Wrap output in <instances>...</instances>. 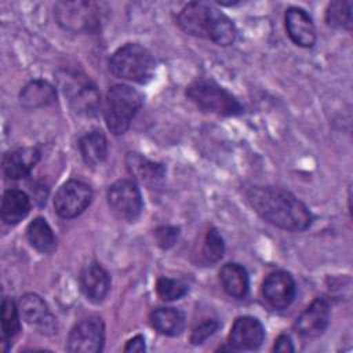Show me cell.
<instances>
[{"label":"cell","mask_w":353,"mask_h":353,"mask_svg":"<svg viewBox=\"0 0 353 353\" xmlns=\"http://www.w3.org/2000/svg\"><path fill=\"white\" fill-rule=\"evenodd\" d=\"M247 199L265 221L280 229L302 232L312 223L309 208L283 188L252 186L247 192Z\"/></svg>","instance_id":"1"},{"label":"cell","mask_w":353,"mask_h":353,"mask_svg":"<svg viewBox=\"0 0 353 353\" xmlns=\"http://www.w3.org/2000/svg\"><path fill=\"white\" fill-rule=\"evenodd\" d=\"M176 22L183 32L210 39L218 46H230L237 36L233 21L205 1L188 3L179 11Z\"/></svg>","instance_id":"2"},{"label":"cell","mask_w":353,"mask_h":353,"mask_svg":"<svg viewBox=\"0 0 353 353\" xmlns=\"http://www.w3.org/2000/svg\"><path fill=\"white\" fill-rule=\"evenodd\" d=\"M142 103L143 97L135 88L125 84L112 85L106 92L103 109V116L109 131L114 135L124 134Z\"/></svg>","instance_id":"3"},{"label":"cell","mask_w":353,"mask_h":353,"mask_svg":"<svg viewBox=\"0 0 353 353\" xmlns=\"http://www.w3.org/2000/svg\"><path fill=\"white\" fill-rule=\"evenodd\" d=\"M186 97L203 112L218 116H239L244 112L239 99L214 80L197 79L186 87Z\"/></svg>","instance_id":"4"},{"label":"cell","mask_w":353,"mask_h":353,"mask_svg":"<svg viewBox=\"0 0 353 353\" xmlns=\"http://www.w3.org/2000/svg\"><path fill=\"white\" fill-rule=\"evenodd\" d=\"M109 69L119 79L145 84L154 74L156 61L150 51L143 46L128 43L112 55Z\"/></svg>","instance_id":"5"},{"label":"cell","mask_w":353,"mask_h":353,"mask_svg":"<svg viewBox=\"0 0 353 353\" xmlns=\"http://www.w3.org/2000/svg\"><path fill=\"white\" fill-rule=\"evenodd\" d=\"M54 14L58 23L70 32H95L101 25V8L92 1H59Z\"/></svg>","instance_id":"6"},{"label":"cell","mask_w":353,"mask_h":353,"mask_svg":"<svg viewBox=\"0 0 353 353\" xmlns=\"http://www.w3.org/2000/svg\"><path fill=\"white\" fill-rule=\"evenodd\" d=\"M62 90L69 101L70 108L81 116H95L101 106V98L94 83L90 81L85 76L79 73L65 72L59 77Z\"/></svg>","instance_id":"7"},{"label":"cell","mask_w":353,"mask_h":353,"mask_svg":"<svg viewBox=\"0 0 353 353\" xmlns=\"http://www.w3.org/2000/svg\"><path fill=\"white\" fill-rule=\"evenodd\" d=\"M108 204L121 219L135 221L142 212V196L131 179H119L108 189Z\"/></svg>","instance_id":"8"},{"label":"cell","mask_w":353,"mask_h":353,"mask_svg":"<svg viewBox=\"0 0 353 353\" xmlns=\"http://www.w3.org/2000/svg\"><path fill=\"white\" fill-rule=\"evenodd\" d=\"M105 324L101 317L90 316L69 332L66 349L72 353H97L103 349Z\"/></svg>","instance_id":"9"},{"label":"cell","mask_w":353,"mask_h":353,"mask_svg":"<svg viewBox=\"0 0 353 353\" xmlns=\"http://www.w3.org/2000/svg\"><path fill=\"white\" fill-rule=\"evenodd\" d=\"M92 190L91 188L76 179L65 182L54 197L55 212L65 219L79 216L91 203Z\"/></svg>","instance_id":"10"},{"label":"cell","mask_w":353,"mask_h":353,"mask_svg":"<svg viewBox=\"0 0 353 353\" xmlns=\"http://www.w3.org/2000/svg\"><path fill=\"white\" fill-rule=\"evenodd\" d=\"M296 285L288 272L277 270L266 276L262 283V296L273 309H285L295 298Z\"/></svg>","instance_id":"11"},{"label":"cell","mask_w":353,"mask_h":353,"mask_svg":"<svg viewBox=\"0 0 353 353\" xmlns=\"http://www.w3.org/2000/svg\"><path fill=\"white\" fill-rule=\"evenodd\" d=\"M330 303L324 298H316L295 320L294 328L303 338L321 335L330 323Z\"/></svg>","instance_id":"12"},{"label":"cell","mask_w":353,"mask_h":353,"mask_svg":"<svg viewBox=\"0 0 353 353\" xmlns=\"http://www.w3.org/2000/svg\"><path fill=\"white\" fill-rule=\"evenodd\" d=\"M265 339L262 323L252 316L237 317L229 332V343L237 350H255Z\"/></svg>","instance_id":"13"},{"label":"cell","mask_w":353,"mask_h":353,"mask_svg":"<svg viewBox=\"0 0 353 353\" xmlns=\"http://www.w3.org/2000/svg\"><path fill=\"white\" fill-rule=\"evenodd\" d=\"M39 160L40 150L37 148H17L3 154L1 168L8 179H22L29 176Z\"/></svg>","instance_id":"14"},{"label":"cell","mask_w":353,"mask_h":353,"mask_svg":"<svg viewBox=\"0 0 353 353\" xmlns=\"http://www.w3.org/2000/svg\"><path fill=\"white\" fill-rule=\"evenodd\" d=\"M285 29L290 39L299 47L310 48L316 43L313 21L301 7H290L285 11Z\"/></svg>","instance_id":"15"},{"label":"cell","mask_w":353,"mask_h":353,"mask_svg":"<svg viewBox=\"0 0 353 353\" xmlns=\"http://www.w3.org/2000/svg\"><path fill=\"white\" fill-rule=\"evenodd\" d=\"M18 310L22 320H25L28 324L37 327L41 332L54 330L55 319L50 313L44 299L37 294L29 292L21 296L18 302Z\"/></svg>","instance_id":"16"},{"label":"cell","mask_w":353,"mask_h":353,"mask_svg":"<svg viewBox=\"0 0 353 353\" xmlns=\"http://www.w3.org/2000/svg\"><path fill=\"white\" fill-rule=\"evenodd\" d=\"M79 281L83 294L92 303L102 302L110 288L109 273L97 262H91L83 268Z\"/></svg>","instance_id":"17"},{"label":"cell","mask_w":353,"mask_h":353,"mask_svg":"<svg viewBox=\"0 0 353 353\" xmlns=\"http://www.w3.org/2000/svg\"><path fill=\"white\" fill-rule=\"evenodd\" d=\"M125 164L134 179L148 188H157L165 178V167L161 163L152 161L137 152H130L125 157Z\"/></svg>","instance_id":"18"},{"label":"cell","mask_w":353,"mask_h":353,"mask_svg":"<svg viewBox=\"0 0 353 353\" xmlns=\"http://www.w3.org/2000/svg\"><path fill=\"white\" fill-rule=\"evenodd\" d=\"M57 99L55 87L46 80H30L19 92V103L25 109H39L50 106Z\"/></svg>","instance_id":"19"},{"label":"cell","mask_w":353,"mask_h":353,"mask_svg":"<svg viewBox=\"0 0 353 353\" xmlns=\"http://www.w3.org/2000/svg\"><path fill=\"white\" fill-rule=\"evenodd\" d=\"M30 211L29 196L19 189H8L4 192L1 199V219L7 225H17Z\"/></svg>","instance_id":"20"},{"label":"cell","mask_w":353,"mask_h":353,"mask_svg":"<svg viewBox=\"0 0 353 353\" xmlns=\"http://www.w3.org/2000/svg\"><path fill=\"white\" fill-rule=\"evenodd\" d=\"M219 280L225 292L233 298L243 299L250 290V279L244 266L236 262H229L219 270Z\"/></svg>","instance_id":"21"},{"label":"cell","mask_w":353,"mask_h":353,"mask_svg":"<svg viewBox=\"0 0 353 353\" xmlns=\"http://www.w3.org/2000/svg\"><path fill=\"white\" fill-rule=\"evenodd\" d=\"M152 327L163 335H179L185 327V316L175 307H157L149 316Z\"/></svg>","instance_id":"22"},{"label":"cell","mask_w":353,"mask_h":353,"mask_svg":"<svg viewBox=\"0 0 353 353\" xmlns=\"http://www.w3.org/2000/svg\"><path fill=\"white\" fill-rule=\"evenodd\" d=\"M81 157L87 165H98L108 156V141L102 131L94 130L81 137L79 142Z\"/></svg>","instance_id":"23"},{"label":"cell","mask_w":353,"mask_h":353,"mask_svg":"<svg viewBox=\"0 0 353 353\" xmlns=\"http://www.w3.org/2000/svg\"><path fill=\"white\" fill-rule=\"evenodd\" d=\"M26 236L30 245L41 254H51L57 248V239L47 223L41 216L34 218L26 228Z\"/></svg>","instance_id":"24"},{"label":"cell","mask_w":353,"mask_h":353,"mask_svg":"<svg viewBox=\"0 0 353 353\" xmlns=\"http://www.w3.org/2000/svg\"><path fill=\"white\" fill-rule=\"evenodd\" d=\"M19 310L11 298H4L1 302V331H3V349L7 350V343L19 332Z\"/></svg>","instance_id":"25"},{"label":"cell","mask_w":353,"mask_h":353,"mask_svg":"<svg viewBox=\"0 0 353 353\" xmlns=\"http://www.w3.org/2000/svg\"><path fill=\"white\" fill-rule=\"evenodd\" d=\"M352 1L336 0L328 4L325 11L327 25L335 29H350L352 28Z\"/></svg>","instance_id":"26"},{"label":"cell","mask_w":353,"mask_h":353,"mask_svg":"<svg viewBox=\"0 0 353 353\" xmlns=\"http://www.w3.org/2000/svg\"><path fill=\"white\" fill-rule=\"evenodd\" d=\"M223 252H225V243L221 233L215 228L208 229L201 245L203 261L210 265L215 263L223 256Z\"/></svg>","instance_id":"27"},{"label":"cell","mask_w":353,"mask_h":353,"mask_svg":"<svg viewBox=\"0 0 353 353\" xmlns=\"http://www.w3.org/2000/svg\"><path fill=\"white\" fill-rule=\"evenodd\" d=\"M189 287L182 280L160 277L156 283V292L163 301H176L186 295Z\"/></svg>","instance_id":"28"},{"label":"cell","mask_w":353,"mask_h":353,"mask_svg":"<svg viewBox=\"0 0 353 353\" xmlns=\"http://www.w3.org/2000/svg\"><path fill=\"white\" fill-rule=\"evenodd\" d=\"M179 233H181V229L178 226L163 225V226L156 228L154 239H156V243L159 247H161L163 250H168L176 243Z\"/></svg>","instance_id":"29"},{"label":"cell","mask_w":353,"mask_h":353,"mask_svg":"<svg viewBox=\"0 0 353 353\" xmlns=\"http://www.w3.org/2000/svg\"><path fill=\"white\" fill-rule=\"evenodd\" d=\"M219 328V323L216 320L212 319H207L201 323H199L190 334V342L193 345H200L203 343L205 339H208L211 335L215 334V331Z\"/></svg>","instance_id":"30"},{"label":"cell","mask_w":353,"mask_h":353,"mask_svg":"<svg viewBox=\"0 0 353 353\" xmlns=\"http://www.w3.org/2000/svg\"><path fill=\"white\" fill-rule=\"evenodd\" d=\"M273 350L280 352V353H290V352H294V345H292V341H291L290 335H287V334L279 335L277 339L274 341Z\"/></svg>","instance_id":"31"},{"label":"cell","mask_w":353,"mask_h":353,"mask_svg":"<svg viewBox=\"0 0 353 353\" xmlns=\"http://www.w3.org/2000/svg\"><path fill=\"white\" fill-rule=\"evenodd\" d=\"M145 350H146V345H145V338L142 335H135L124 346V352H145Z\"/></svg>","instance_id":"32"}]
</instances>
